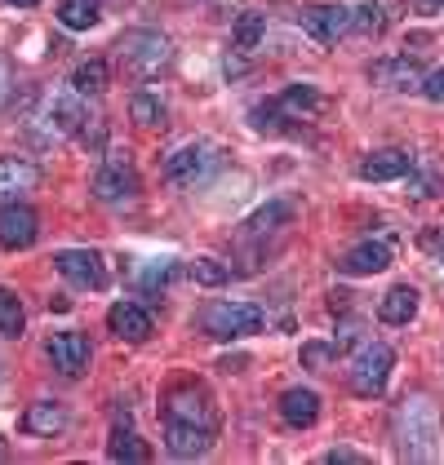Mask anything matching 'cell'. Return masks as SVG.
<instances>
[{
    "label": "cell",
    "instance_id": "obj_1",
    "mask_svg": "<svg viewBox=\"0 0 444 465\" xmlns=\"http://www.w3.org/2000/svg\"><path fill=\"white\" fill-rule=\"evenodd\" d=\"M396 439H400V457L405 461H431L436 457V439H440V426H436V408L413 394L405 399L400 417H396Z\"/></svg>",
    "mask_w": 444,
    "mask_h": 465
},
{
    "label": "cell",
    "instance_id": "obj_2",
    "mask_svg": "<svg viewBox=\"0 0 444 465\" xmlns=\"http://www.w3.org/2000/svg\"><path fill=\"white\" fill-rule=\"evenodd\" d=\"M169 58H174V49H169V40L160 36V32H129V36L120 40V67L134 75V80L160 75L169 67Z\"/></svg>",
    "mask_w": 444,
    "mask_h": 465
},
{
    "label": "cell",
    "instance_id": "obj_3",
    "mask_svg": "<svg viewBox=\"0 0 444 465\" xmlns=\"http://www.w3.org/2000/svg\"><path fill=\"white\" fill-rule=\"evenodd\" d=\"M391 368H396V351H391L387 341H369V346L356 351L351 368H347V381H351V391L356 394L373 399V394H382L387 377H391Z\"/></svg>",
    "mask_w": 444,
    "mask_h": 465
},
{
    "label": "cell",
    "instance_id": "obj_4",
    "mask_svg": "<svg viewBox=\"0 0 444 465\" xmlns=\"http://www.w3.org/2000/svg\"><path fill=\"white\" fill-rule=\"evenodd\" d=\"M200 323H205V332H209V337H218V341H236V337L258 332L262 311L258 306H249V302H214V306H205Z\"/></svg>",
    "mask_w": 444,
    "mask_h": 465
},
{
    "label": "cell",
    "instance_id": "obj_5",
    "mask_svg": "<svg viewBox=\"0 0 444 465\" xmlns=\"http://www.w3.org/2000/svg\"><path fill=\"white\" fill-rule=\"evenodd\" d=\"M298 23H302L307 36H316L320 45H338V40L356 27V14L342 9V5H311V9L298 14Z\"/></svg>",
    "mask_w": 444,
    "mask_h": 465
},
{
    "label": "cell",
    "instance_id": "obj_6",
    "mask_svg": "<svg viewBox=\"0 0 444 465\" xmlns=\"http://www.w3.org/2000/svg\"><path fill=\"white\" fill-rule=\"evenodd\" d=\"M214 160H218V155H214V146L187 143V146H178V151L165 160V178L174 182V186H196V182L209 178Z\"/></svg>",
    "mask_w": 444,
    "mask_h": 465
},
{
    "label": "cell",
    "instance_id": "obj_7",
    "mask_svg": "<svg viewBox=\"0 0 444 465\" xmlns=\"http://www.w3.org/2000/svg\"><path fill=\"white\" fill-rule=\"evenodd\" d=\"M58 275L72 280L76 288H107V266H103V252L94 249H63L54 257Z\"/></svg>",
    "mask_w": 444,
    "mask_h": 465
},
{
    "label": "cell",
    "instance_id": "obj_8",
    "mask_svg": "<svg viewBox=\"0 0 444 465\" xmlns=\"http://www.w3.org/2000/svg\"><path fill=\"white\" fill-rule=\"evenodd\" d=\"M45 355H49V363H54L63 377H80V372L89 368L94 351H89V337H85V332H54L49 346H45Z\"/></svg>",
    "mask_w": 444,
    "mask_h": 465
},
{
    "label": "cell",
    "instance_id": "obj_9",
    "mask_svg": "<svg viewBox=\"0 0 444 465\" xmlns=\"http://www.w3.org/2000/svg\"><path fill=\"white\" fill-rule=\"evenodd\" d=\"M40 235V217L27 204H5L0 209V249H32Z\"/></svg>",
    "mask_w": 444,
    "mask_h": 465
},
{
    "label": "cell",
    "instance_id": "obj_10",
    "mask_svg": "<svg viewBox=\"0 0 444 465\" xmlns=\"http://www.w3.org/2000/svg\"><path fill=\"white\" fill-rule=\"evenodd\" d=\"M165 417H169V421H191V426H214L209 391H200V386H178V391L165 399Z\"/></svg>",
    "mask_w": 444,
    "mask_h": 465
},
{
    "label": "cell",
    "instance_id": "obj_11",
    "mask_svg": "<svg viewBox=\"0 0 444 465\" xmlns=\"http://www.w3.org/2000/svg\"><path fill=\"white\" fill-rule=\"evenodd\" d=\"M165 448L183 461H196V457H209L214 448V426H191V421H169L165 430Z\"/></svg>",
    "mask_w": 444,
    "mask_h": 465
},
{
    "label": "cell",
    "instance_id": "obj_12",
    "mask_svg": "<svg viewBox=\"0 0 444 465\" xmlns=\"http://www.w3.org/2000/svg\"><path fill=\"white\" fill-rule=\"evenodd\" d=\"M36 182H40V173L32 160H18V155L0 160V209L5 204H18V195H27Z\"/></svg>",
    "mask_w": 444,
    "mask_h": 465
},
{
    "label": "cell",
    "instance_id": "obj_13",
    "mask_svg": "<svg viewBox=\"0 0 444 465\" xmlns=\"http://www.w3.org/2000/svg\"><path fill=\"white\" fill-rule=\"evenodd\" d=\"M409 169H413V155H409V151H396V146L373 151V155H365V160H360V178H365V182L409 178Z\"/></svg>",
    "mask_w": 444,
    "mask_h": 465
},
{
    "label": "cell",
    "instance_id": "obj_14",
    "mask_svg": "<svg viewBox=\"0 0 444 465\" xmlns=\"http://www.w3.org/2000/svg\"><path fill=\"white\" fill-rule=\"evenodd\" d=\"M94 195L98 200H134L138 195V173L125 160H111L107 169H98V178H94Z\"/></svg>",
    "mask_w": 444,
    "mask_h": 465
},
{
    "label": "cell",
    "instance_id": "obj_15",
    "mask_svg": "<svg viewBox=\"0 0 444 465\" xmlns=\"http://www.w3.org/2000/svg\"><path fill=\"white\" fill-rule=\"evenodd\" d=\"M107 328L120 337V341H147L151 337V315L134 302H116L107 311Z\"/></svg>",
    "mask_w": 444,
    "mask_h": 465
},
{
    "label": "cell",
    "instance_id": "obj_16",
    "mask_svg": "<svg viewBox=\"0 0 444 465\" xmlns=\"http://www.w3.org/2000/svg\"><path fill=\"white\" fill-rule=\"evenodd\" d=\"M369 80L382 84V89H422L418 63H409V58H382V63H373Z\"/></svg>",
    "mask_w": 444,
    "mask_h": 465
},
{
    "label": "cell",
    "instance_id": "obj_17",
    "mask_svg": "<svg viewBox=\"0 0 444 465\" xmlns=\"http://www.w3.org/2000/svg\"><path fill=\"white\" fill-rule=\"evenodd\" d=\"M89 120V111L80 103V94H54V103H49V129L54 134H80V124Z\"/></svg>",
    "mask_w": 444,
    "mask_h": 465
},
{
    "label": "cell",
    "instance_id": "obj_18",
    "mask_svg": "<svg viewBox=\"0 0 444 465\" xmlns=\"http://www.w3.org/2000/svg\"><path fill=\"white\" fill-rule=\"evenodd\" d=\"M338 266H342L347 275H378V271H387V266H391V249L369 240V244H356V249L338 262Z\"/></svg>",
    "mask_w": 444,
    "mask_h": 465
},
{
    "label": "cell",
    "instance_id": "obj_19",
    "mask_svg": "<svg viewBox=\"0 0 444 465\" xmlns=\"http://www.w3.org/2000/svg\"><path fill=\"white\" fill-rule=\"evenodd\" d=\"M280 417L298 430L316 426V417H320V394L316 391H285L280 394Z\"/></svg>",
    "mask_w": 444,
    "mask_h": 465
},
{
    "label": "cell",
    "instance_id": "obj_20",
    "mask_svg": "<svg viewBox=\"0 0 444 465\" xmlns=\"http://www.w3.org/2000/svg\"><path fill=\"white\" fill-rule=\"evenodd\" d=\"M63 426H67V408H63V403L40 399V403H32V408L23 412V430H27V434H58Z\"/></svg>",
    "mask_w": 444,
    "mask_h": 465
},
{
    "label": "cell",
    "instance_id": "obj_21",
    "mask_svg": "<svg viewBox=\"0 0 444 465\" xmlns=\"http://www.w3.org/2000/svg\"><path fill=\"white\" fill-rule=\"evenodd\" d=\"M418 315V292L409 284H400V288H391L382 302H378V320L382 323H409Z\"/></svg>",
    "mask_w": 444,
    "mask_h": 465
},
{
    "label": "cell",
    "instance_id": "obj_22",
    "mask_svg": "<svg viewBox=\"0 0 444 465\" xmlns=\"http://www.w3.org/2000/svg\"><path fill=\"white\" fill-rule=\"evenodd\" d=\"M409 178H413L409 186H413L418 200H436V195H444V164L440 160H413Z\"/></svg>",
    "mask_w": 444,
    "mask_h": 465
},
{
    "label": "cell",
    "instance_id": "obj_23",
    "mask_svg": "<svg viewBox=\"0 0 444 465\" xmlns=\"http://www.w3.org/2000/svg\"><path fill=\"white\" fill-rule=\"evenodd\" d=\"M280 107L289 111L294 120H311V115H320V111L329 107L316 89H307V84H294V89H285V98H280Z\"/></svg>",
    "mask_w": 444,
    "mask_h": 465
},
{
    "label": "cell",
    "instance_id": "obj_24",
    "mask_svg": "<svg viewBox=\"0 0 444 465\" xmlns=\"http://www.w3.org/2000/svg\"><path fill=\"white\" fill-rule=\"evenodd\" d=\"M107 457L111 461H134V465H143L151 461V448L134 434V430H116L111 434V443H107Z\"/></svg>",
    "mask_w": 444,
    "mask_h": 465
},
{
    "label": "cell",
    "instance_id": "obj_25",
    "mask_svg": "<svg viewBox=\"0 0 444 465\" xmlns=\"http://www.w3.org/2000/svg\"><path fill=\"white\" fill-rule=\"evenodd\" d=\"M58 23L67 32H89L98 23V0H63L58 5Z\"/></svg>",
    "mask_w": 444,
    "mask_h": 465
},
{
    "label": "cell",
    "instance_id": "obj_26",
    "mask_svg": "<svg viewBox=\"0 0 444 465\" xmlns=\"http://www.w3.org/2000/svg\"><path fill=\"white\" fill-rule=\"evenodd\" d=\"M72 89H76V94H89V98H98V94L107 89V63H98V58L80 63V67L72 72Z\"/></svg>",
    "mask_w": 444,
    "mask_h": 465
},
{
    "label": "cell",
    "instance_id": "obj_27",
    "mask_svg": "<svg viewBox=\"0 0 444 465\" xmlns=\"http://www.w3.org/2000/svg\"><path fill=\"white\" fill-rule=\"evenodd\" d=\"M267 36V18L262 14H240L236 27H231V49H258V40Z\"/></svg>",
    "mask_w": 444,
    "mask_h": 465
},
{
    "label": "cell",
    "instance_id": "obj_28",
    "mask_svg": "<svg viewBox=\"0 0 444 465\" xmlns=\"http://www.w3.org/2000/svg\"><path fill=\"white\" fill-rule=\"evenodd\" d=\"M23 302H18V292L14 288H0V337H23Z\"/></svg>",
    "mask_w": 444,
    "mask_h": 465
},
{
    "label": "cell",
    "instance_id": "obj_29",
    "mask_svg": "<svg viewBox=\"0 0 444 465\" xmlns=\"http://www.w3.org/2000/svg\"><path fill=\"white\" fill-rule=\"evenodd\" d=\"M129 115L143 124V129H165V120H169V107L156 98V94H138L134 103H129Z\"/></svg>",
    "mask_w": 444,
    "mask_h": 465
},
{
    "label": "cell",
    "instance_id": "obj_30",
    "mask_svg": "<svg viewBox=\"0 0 444 465\" xmlns=\"http://www.w3.org/2000/svg\"><path fill=\"white\" fill-rule=\"evenodd\" d=\"M351 14H356V27H351V32L378 36V32L387 27V9H382V5H360V9H351Z\"/></svg>",
    "mask_w": 444,
    "mask_h": 465
},
{
    "label": "cell",
    "instance_id": "obj_31",
    "mask_svg": "<svg viewBox=\"0 0 444 465\" xmlns=\"http://www.w3.org/2000/svg\"><path fill=\"white\" fill-rule=\"evenodd\" d=\"M191 275H196L200 284H209V288H218V284H227V280H231V271H227V266H218L214 257H196V262H191Z\"/></svg>",
    "mask_w": 444,
    "mask_h": 465
},
{
    "label": "cell",
    "instance_id": "obj_32",
    "mask_svg": "<svg viewBox=\"0 0 444 465\" xmlns=\"http://www.w3.org/2000/svg\"><path fill=\"white\" fill-rule=\"evenodd\" d=\"M276 222H289V204H267L262 213L249 217V231H254V235H262V231H271Z\"/></svg>",
    "mask_w": 444,
    "mask_h": 465
},
{
    "label": "cell",
    "instance_id": "obj_33",
    "mask_svg": "<svg viewBox=\"0 0 444 465\" xmlns=\"http://www.w3.org/2000/svg\"><path fill=\"white\" fill-rule=\"evenodd\" d=\"M422 94H427L431 103H444V67H436L431 75H422Z\"/></svg>",
    "mask_w": 444,
    "mask_h": 465
},
{
    "label": "cell",
    "instance_id": "obj_34",
    "mask_svg": "<svg viewBox=\"0 0 444 465\" xmlns=\"http://www.w3.org/2000/svg\"><path fill=\"white\" fill-rule=\"evenodd\" d=\"M369 457H360L356 448H333V452H325V465H365Z\"/></svg>",
    "mask_w": 444,
    "mask_h": 465
},
{
    "label": "cell",
    "instance_id": "obj_35",
    "mask_svg": "<svg viewBox=\"0 0 444 465\" xmlns=\"http://www.w3.org/2000/svg\"><path fill=\"white\" fill-rule=\"evenodd\" d=\"M329 359H333L329 346H316V341H311V346H302V363H307V368H325Z\"/></svg>",
    "mask_w": 444,
    "mask_h": 465
},
{
    "label": "cell",
    "instance_id": "obj_36",
    "mask_svg": "<svg viewBox=\"0 0 444 465\" xmlns=\"http://www.w3.org/2000/svg\"><path fill=\"white\" fill-rule=\"evenodd\" d=\"M169 275H174V266H169V262H165V266H156V271L147 275V288H160L165 280H169Z\"/></svg>",
    "mask_w": 444,
    "mask_h": 465
},
{
    "label": "cell",
    "instance_id": "obj_37",
    "mask_svg": "<svg viewBox=\"0 0 444 465\" xmlns=\"http://www.w3.org/2000/svg\"><path fill=\"white\" fill-rule=\"evenodd\" d=\"M422 244H427V249H436V252H440V262H444V231H436V235H427Z\"/></svg>",
    "mask_w": 444,
    "mask_h": 465
},
{
    "label": "cell",
    "instance_id": "obj_38",
    "mask_svg": "<svg viewBox=\"0 0 444 465\" xmlns=\"http://www.w3.org/2000/svg\"><path fill=\"white\" fill-rule=\"evenodd\" d=\"M422 5H431V9H444V0H422Z\"/></svg>",
    "mask_w": 444,
    "mask_h": 465
},
{
    "label": "cell",
    "instance_id": "obj_39",
    "mask_svg": "<svg viewBox=\"0 0 444 465\" xmlns=\"http://www.w3.org/2000/svg\"><path fill=\"white\" fill-rule=\"evenodd\" d=\"M9 5H23V9H27V5H36V0H9Z\"/></svg>",
    "mask_w": 444,
    "mask_h": 465
},
{
    "label": "cell",
    "instance_id": "obj_40",
    "mask_svg": "<svg viewBox=\"0 0 444 465\" xmlns=\"http://www.w3.org/2000/svg\"><path fill=\"white\" fill-rule=\"evenodd\" d=\"M0 457H5V448H0Z\"/></svg>",
    "mask_w": 444,
    "mask_h": 465
}]
</instances>
